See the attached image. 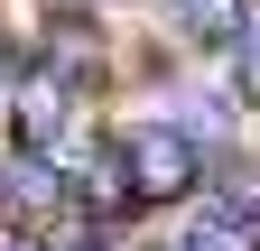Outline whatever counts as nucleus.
Masks as SVG:
<instances>
[{"label":"nucleus","instance_id":"6","mask_svg":"<svg viewBox=\"0 0 260 251\" xmlns=\"http://www.w3.org/2000/svg\"><path fill=\"white\" fill-rule=\"evenodd\" d=\"M186 38H242V0H168Z\"/></svg>","mask_w":260,"mask_h":251},{"label":"nucleus","instance_id":"5","mask_svg":"<svg viewBox=\"0 0 260 251\" xmlns=\"http://www.w3.org/2000/svg\"><path fill=\"white\" fill-rule=\"evenodd\" d=\"M168 251H260V233H251V224H233L223 205H205V214H195V224H186Z\"/></svg>","mask_w":260,"mask_h":251},{"label":"nucleus","instance_id":"8","mask_svg":"<svg viewBox=\"0 0 260 251\" xmlns=\"http://www.w3.org/2000/svg\"><path fill=\"white\" fill-rule=\"evenodd\" d=\"M0 93H10V47H0Z\"/></svg>","mask_w":260,"mask_h":251},{"label":"nucleus","instance_id":"4","mask_svg":"<svg viewBox=\"0 0 260 251\" xmlns=\"http://www.w3.org/2000/svg\"><path fill=\"white\" fill-rule=\"evenodd\" d=\"M47 56H56V66H47L56 84H93V75H103V47L84 38V19H56L47 28Z\"/></svg>","mask_w":260,"mask_h":251},{"label":"nucleus","instance_id":"7","mask_svg":"<svg viewBox=\"0 0 260 251\" xmlns=\"http://www.w3.org/2000/svg\"><path fill=\"white\" fill-rule=\"evenodd\" d=\"M242 84L260 93V28H242Z\"/></svg>","mask_w":260,"mask_h":251},{"label":"nucleus","instance_id":"2","mask_svg":"<svg viewBox=\"0 0 260 251\" xmlns=\"http://www.w3.org/2000/svg\"><path fill=\"white\" fill-rule=\"evenodd\" d=\"M56 205H65V177H56V159H10V168H0V214H10L19 233H38Z\"/></svg>","mask_w":260,"mask_h":251},{"label":"nucleus","instance_id":"3","mask_svg":"<svg viewBox=\"0 0 260 251\" xmlns=\"http://www.w3.org/2000/svg\"><path fill=\"white\" fill-rule=\"evenodd\" d=\"M10 112H19V159H38V149H56V131H65V84H56V75L19 84Z\"/></svg>","mask_w":260,"mask_h":251},{"label":"nucleus","instance_id":"1","mask_svg":"<svg viewBox=\"0 0 260 251\" xmlns=\"http://www.w3.org/2000/svg\"><path fill=\"white\" fill-rule=\"evenodd\" d=\"M112 168L130 177V186H121L130 205H177L186 186L205 177V159L177 140V121H130V131L112 140Z\"/></svg>","mask_w":260,"mask_h":251},{"label":"nucleus","instance_id":"9","mask_svg":"<svg viewBox=\"0 0 260 251\" xmlns=\"http://www.w3.org/2000/svg\"><path fill=\"white\" fill-rule=\"evenodd\" d=\"M56 10H65V0H56Z\"/></svg>","mask_w":260,"mask_h":251}]
</instances>
